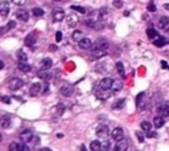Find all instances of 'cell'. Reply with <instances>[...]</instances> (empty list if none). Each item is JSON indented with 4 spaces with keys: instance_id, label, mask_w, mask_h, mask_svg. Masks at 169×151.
Here are the masks:
<instances>
[{
    "instance_id": "obj_1",
    "label": "cell",
    "mask_w": 169,
    "mask_h": 151,
    "mask_svg": "<svg viewBox=\"0 0 169 151\" xmlns=\"http://www.w3.org/2000/svg\"><path fill=\"white\" fill-rule=\"evenodd\" d=\"M8 86H10L11 90L16 91L19 90V89H21L24 86V81L21 78H17V77H13V78L10 80V82H8Z\"/></svg>"
},
{
    "instance_id": "obj_2",
    "label": "cell",
    "mask_w": 169,
    "mask_h": 151,
    "mask_svg": "<svg viewBox=\"0 0 169 151\" xmlns=\"http://www.w3.org/2000/svg\"><path fill=\"white\" fill-rule=\"evenodd\" d=\"M90 49L93 52H95V51H106V49H108V42H107L106 40L100 39V40H98L95 44H91Z\"/></svg>"
},
{
    "instance_id": "obj_3",
    "label": "cell",
    "mask_w": 169,
    "mask_h": 151,
    "mask_svg": "<svg viewBox=\"0 0 169 151\" xmlns=\"http://www.w3.org/2000/svg\"><path fill=\"white\" fill-rule=\"evenodd\" d=\"M114 81H115V80H112L111 77H104V78H102L99 81L98 86H99V88H102V89H111Z\"/></svg>"
},
{
    "instance_id": "obj_4",
    "label": "cell",
    "mask_w": 169,
    "mask_h": 151,
    "mask_svg": "<svg viewBox=\"0 0 169 151\" xmlns=\"http://www.w3.org/2000/svg\"><path fill=\"white\" fill-rule=\"evenodd\" d=\"M95 95H97L99 100H108L110 97H111V91H108V89H102L99 88L97 91H95Z\"/></svg>"
},
{
    "instance_id": "obj_5",
    "label": "cell",
    "mask_w": 169,
    "mask_h": 151,
    "mask_svg": "<svg viewBox=\"0 0 169 151\" xmlns=\"http://www.w3.org/2000/svg\"><path fill=\"white\" fill-rule=\"evenodd\" d=\"M36 41H37V35H36L35 32H32V33H29L28 36L25 37V45L27 47H30V48H33L35 47V44H36Z\"/></svg>"
},
{
    "instance_id": "obj_6",
    "label": "cell",
    "mask_w": 169,
    "mask_h": 151,
    "mask_svg": "<svg viewBox=\"0 0 169 151\" xmlns=\"http://www.w3.org/2000/svg\"><path fill=\"white\" fill-rule=\"evenodd\" d=\"M111 138L114 141H120V139H123L124 138V132H123V130L120 127H115L114 130L111 131Z\"/></svg>"
},
{
    "instance_id": "obj_7",
    "label": "cell",
    "mask_w": 169,
    "mask_h": 151,
    "mask_svg": "<svg viewBox=\"0 0 169 151\" xmlns=\"http://www.w3.org/2000/svg\"><path fill=\"white\" fill-rule=\"evenodd\" d=\"M60 91H61V94H62L63 97L69 98V97H72L73 95V93H74V89H73V86H70V85H63Z\"/></svg>"
},
{
    "instance_id": "obj_8",
    "label": "cell",
    "mask_w": 169,
    "mask_h": 151,
    "mask_svg": "<svg viewBox=\"0 0 169 151\" xmlns=\"http://www.w3.org/2000/svg\"><path fill=\"white\" fill-rule=\"evenodd\" d=\"M32 138H33V134L30 130H24L20 134V141L23 142V143H28V142L32 141Z\"/></svg>"
},
{
    "instance_id": "obj_9",
    "label": "cell",
    "mask_w": 169,
    "mask_h": 151,
    "mask_svg": "<svg viewBox=\"0 0 169 151\" xmlns=\"http://www.w3.org/2000/svg\"><path fill=\"white\" fill-rule=\"evenodd\" d=\"M40 91H41V84L40 82H35V84H32L29 89V93L32 97H36V95L40 94Z\"/></svg>"
},
{
    "instance_id": "obj_10",
    "label": "cell",
    "mask_w": 169,
    "mask_h": 151,
    "mask_svg": "<svg viewBox=\"0 0 169 151\" xmlns=\"http://www.w3.org/2000/svg\"><path fill=\"white\" fill-rule=\"evenodd\" d=\"M10 13V4L7 1H1L0 3V15L3 17H7Z\"/></svg>"
},
{
    "instance_id": "obj_11",
    "label": "cell",
    "mask_w": 169,
    "mask_h": 151,
    "mask_svg": "<svg viewBox=\"0 0 169 151\" xmlns=\"http://www.w3.org/2000/svg\"><path fill=\"white\" fill-rule=\"evenodd\" d=\"M127 149H128V142L124 141V139L118 141V143H116L115 147H114V150L115 151H125Z\"/></svg>"
},
{
    "instance_id": "obj_12",
    "label": "cell",
    "mask_w": 169,
    "mask_h": 151,
    "mask_svg": "<svg viewBox=\"0 0 169 151\" xmlns=\"http://www.w3.org/2000/svg\"><path fill=\"white\" fill-rule=\"evenodd\" d=\"M159 27L164 30V32L169 33V17H161L159 21Z\"/></svg>"
},
{
    "instance_id": "obj_13",
    "label": "cell",
    "mask_w": 169,
    "mask_h": 151,
    "mask_svg": "<svg viewBox=\"0 0 169 151\" xmlns=\"http://www.w3.org/2000/svg\"><path fill=\"white\" fill-rule=\"evenodd\" d=\"M16 17L19 20H21V21H28L29 13H28V11H27V10H19L16 12Z\"/></svg>"
},
{
    "instance_id": "obj_14",
    "label": "cell",
    "mask_w": 169,
    "mask_h": 151,
    "mask_svg": "<svg viewBox=\"0 0 169 151\" xmlns=\"http://www.w3.org/2000/svg\"><path fill=\"white\" fill-rule=\"evenodd\" d=\"M65 19V12L62 10H54L53 12V20L54 21H62Z\"/></svg>"
},
{
    "instance_id": "obj_15",
    "label": "cell",
    "mask_w": 169,
    "mask_h": 151,
    "mask_svg": "<svg viewBox=\"0 0 169 151\" xmlns=\"http://www.w3.org/2000/svg\"><path fill=\"white\" fill-rule=\"evenodd\" d=\"M79 48L81 49H90V47H91V40L90 39H87V37H85V39H81L79 40Z\"/></svg>"
},
{
    "instance_id": "obj_16",
    "label": "cell",
    "mask_w": 169,
    "mask_h": 151,
    "mask_svg": "<svg viewBox=\"0 0 169 151\" xmlns=\"http://www.w3.org/2000/svg\"><path fill=\"white\" fill-rule=\"evenodd\" d=\"M108 127H107L106 125H102V126H99V127L97 129V135L98 137H106V135H108Z\"/></svg>"
},
{
    "instance_id": "obj_17",
    "label": "cell",
    "mask_w": 169,
    "mask_h": 151,
    "mask_svg": "<svg viewBox=\"0 0 169 151\" xmlns=\"http://www.w3.org/2000/svg\"><path fill=\"white\" fill-rule=\"evenodd\" d=\"M0 123H1L3 129H10L11 127V119L8 115H1L0 117Z\"/></svg>"
},
{
    "instance_id": "obj_18",
    "label": "cell",
    "mask_w": 169,
    "mask_h": 151,
    "mask_svg": "<svg viewBox=\"0 0 169 151\" xmlns=\"http://www.w3.org/2000/svg\"><path fill=\"white\" fill-rule=\"evenodd\" d=\"M157 113L164 117H169V105H161L160 107H157Z\"/></svg>"
},
{
    "instance_id": "obj_19",
    "label": "cell",
    "mask_w": 169,
    "mask_h": 151,
    "mask_svg": "<svg viewBox=\"0 0 169 151\" xmlns=\"http://www.w3.org/2000/svg\"><path fill=\"white\" fill-rule=\"evenodd\" d=\"M24 144L19 143V142H13V143L10 144V151H23Z\"/></svg>"
},
{
    "instance_id": "obj_20",
    "label": "cell",
    "mask_w": 169,
    "mask_h": 151,
    "mask_svg": "<svg viewBox=\"0 0 169 151\" xmlns=\"http://www.w3.org/2000/svg\"><path fill=\"white\" fill-rule=\"evenodd\" d=\"M17 68H19V70H21V72H24V73L30 72V65H28L27 62H21V61H19Z\"/></svg>"
},
{
    "instance_id": "obj_21",
    "label": "cell",
    "mask_w": 169,
    "mask_h": 151,
    "mask_svg": "<svg viewBox=\"0 0 169 151\" xmlns=\"http://www.w3.org/2000/svg\"><path fill=\"white\" fill-rule=\"evenodd\" d=\"M147 36H148L149 39L155 40V39H157V37H159V33H157V30H156V29L148 28V29H147Z\"/></svg>"
},
{
    "instance_id": "obj_22",
    "label": "cell",
    "mask_w": 169,
    "mask_h": 151,
    "mask_svg": "<svg viewBox=\"0 0 169 151\" xmlns=\"http://www.w3.org/2000/svg\"><path fill=\"white\" fill-rule=\"evenodd\" d=\"M90 150H93V151L102 150V143H100L99 141H93L91 142V144H90Z\"/></svg>"
},
{
    "instance_id": "obj_23",
    "label": "cell",
    "mask_w": 169,
    "mask_h": 151,
    "mask_svg": "<svg viewBox=\"0 0 169 151\" xmlns=\"http://www.w3.org/2000/svg\"><path fill=\"white\" fill-rule=\"evenodd\" d=\"M168 40H164L162 37H157V39H155V41H153V44L156 45V47H159V48H161V47H164L165 44H168Z\"/></svg>"
},
{
    "instance_id": "obj_24",
    "label": "cell",
    "mask_w": 169,
    "mask_h": 151,
    "mask_svg": "<svg viewBox=\"0 0 169 151\" xmlns=\"http://www.w3.org/2000/svg\"><path fill=\"white\" fill-rule=\"evenodd\" d=\"M52 65H53V61H52V58H44V60L41 61V68H44V69H49Z\"/></svg>"
},
{
    "instance_id": "obj_25",
    "label": "cell",
    "mask_w": 169,
    "mask_h": 151,
    "mask_svg": "<svg viewBox=\"0 0 169 151\" xmlns=\"http://www.w3.org/2000/svg\"><path fill=\"white\" fill-rule=\"evenodd\" d=\"M37 77L41 80H48L49 78V72L48 69H44V68H41V70L37 73Z\"/></svg>"
},
{
    "instance_id": "obj_26",
    "label": "cell",
    "mask_w": 169,
    "mask_h": 151,
    "mask_svg": "<svg viewBox=\"0 0 169 151\" xmlns=\"http://www.w3.org/2000/svg\"><path fill=\"white\" fill-rule=\"evenodd\" d=\"M17 58H19V61H21V62H27L28 56H27V53L24 51H19L17 52Z\"/></svg>"
},
{
    "instance_id": "obj_27",
    "label": "cell",
    "mask_w": 169,
    "mask_h": 151,
    "mask_svg": "<svg viewBox=\"0 0 169 151\" xmlns=\"http://www.w3.org/2000/svg\"><path fill=\"white\" fill-rule=\"evenodd\" d=\"M153 125H155V127H161L162 125H164V118H161V117H156L155 119H153Z\"/></svg>"
},
{
    "instance_id": "obj_28",
    "label": "cell",
    "mask_w": 169,
    "mask_h": 151,
    "mask_svg": "<svg viewBox=\"0 0 169 151\" xmlns=\"http://www.w3.org/2000/svg\"><path fill=\"white\" fill-rule=\"evenodd\" d=\"M122 89V84L119 81H114V84H112V88H111V90H112V93H118L119 90Z\"/></svg>"
},
{
    "instance_id": "obj_29",
    "label": "cell",
    "mask_w": 169,
    "mask_h": 151,
    "mask_svg": "<svg viewBox=\"0 0 169 151\" xmlns=\"http://www.w3.org/2000/svg\"><path fill=\"white\" fill-rule=\"evenodd\" d=\"M140 126H141V129L143 130H145V131H149L151 129H152V123L148 122V121H143L140 123Z\"/></svg>"
},
{
    "instance_id": "obj_30",
    "label": "cell",
    "mask_w": 169,
    "mask_h": 151,
    "mask_svg": "<svg viewBox=\"0 0 169 151\" xmlns=\"http://www.w3.org/2000/svg\"><path fill=\"white\" fill-rule=\"evenodd\" d=\"M116 70H118V73H119V74H120L122 77L125 76V73H124V66H123L122 62H116Z\"/></svg>"
},
{
    "instance_id": "obj_31",
    "label": "cell",
    "mask_w": 169,
    "mask_h": 151,
    "mask_svg": "<svg viewBox=\"0 0 169 151\" xmlns=\"http://www.w3.org/2000/svg\"><path fill=\"white\" fill-rule=\"evenodd\" d=\"M124 105H125V100H119L114 105V109H122V107H124Z\"/></svg>"
},
{
    "instance_id": "obj_32",
    "label": "cell",
    "mask_w": 169,
    "mask_h": 151,
    "mask_svg": "<svg viewBox=\"0 0 169 151\" xmlns=\"http://www.w3.org/2000/svg\"><path fill=\"white\" fill-rule=\"evenodd\" d=\"M33 15H35L36 17H40V16H42L44 15V11L41 10V8H33Z\"/></svg>"
},
{
    "instance_id": "obj_33",
    "label": "cell",
    "mask_w": 169,
    "mask_h": 151,
    "mask_svg": "<svg viewBox=\"0 0 169 151\" xmlns=\"http://www.w3.org/2000/svg\"><path fill=\"white\" fill-rule=\"evenodd\" d=\"M102 143V150H110V141H103V142H100Z\"/></svg>"
},
{
    "instance_id": "obj_34",
    "label": "cell",
    "mask_w": 169,
    "mask_h": 151,
    "mask_svg": "<svg viewBox=\"0 0 169 151\" xmlns=\"http://www.w3.org/2000/svg\"><path fill=\"white\" fill-rule=\"evenodd\" d=\"M69 20H72V21H69V23H67V25H70V27L74 25V24L77 23V17L74 16V15H70V16H69Z\"/></svg>"
},
{
    "instance_id": "obj_35",
    "label": "cell",
    "mask_w": 169,
    "mask_h": 151,
    "mask_svg": "<svg viewBox=\"0 0 169 151\" xmlns=\"http://www.w3.org/2000/svg\"><path fill=\"white\" fill-rule=\"evenodd\" d=\"M79 37H82V32L81 30H75V32L73 33V39L77 40V41H79Z\"/></svg>"
},
{
    "instance_id": "obj_36",
    "label": "cell",
    "mask_w": 169,
    "mask_h": 151,
    "mask_svg": "<svg viewBox=\"0 0 169 151\" xmlns=\"http://www.w3.org/2000/svg\"><path fill=\"white\" fill-rule=\"evenodd\" d=\"M147 10H148L149 12H156V5H155V3L151 1L149 4H148V7H147Z\"/></svg>"
},
{
    "instance_id": "obj_37",
    "label": "cell",
    "mask_w": 169,
    "mask_h": 151,
    "mask_svg": "<svg viewBox=\"0 0 169 151\" xmlns=\"http://www.w3.org/2000/svg\"><path fill=\"white\" fill-rule=\"evenodd\" d=\"M114 7L115 8H122L123 7V0H114Z\"/></svg>"
},
{
    "instance_id": "obj_38",
    "label": "cell",
    "mask_w": 169,
    "mask_h": 151,
    "mask_svg": "<svg viewBox=\"0 0 169 151\" xmlns=\"http://www.w3.org/2000/svg\"><path fill=\"white\" fill-rule=\"evenodd\" d=\"M73 10H75V11H78V12H81V13H85L86 10L83 7H78V5H73Z\"/></svg>"
},
{
    "instance_id": "obj_39",
    "label": "cell",
    "mask_w": 169,
    "mask_h": 151,
    "mask_svg": "<svg viewBox=\"0 0 169 151\" xmlns=\"http://www.w3.org/2000/svg\"><path fill=\"white\" fill-rule=\"evenodd\" d=\"M61 40H62V32H60V30H58V32L56 33V41L60 42Z\"/></svg>"
},
{
    "instance_id": "obj_40",
    "label": "cell",
    "mask_w": 169,
    "mask_h": 151,
    "mask_svg": "<svg viewBox=\"0 0 169 151\" xmlns=\"http://www.w3.org/2000/svg\"><path fill=\"white\" fill-rule=\"evenodd\" d=\"M135 134H136V137H137V139H139V142H143V141H144V135L141 134L140 131H136Z\"/></svg>"
},
{
    "instance_id": "obj_41",
    "label": "cell",
    "mask_w": 169,
    "mask_h": 151,
    "mask_svg": "<svg viewBox=\"0 0 169 151\" xmlns=\"http://www.w3.org/2000/svg\"><path fill=\"white\" fill-rule=\"evenodd\" d=\"M12 1H13L16 5H24L27 0H12Z\"/></svg>"
},
{
    "instance_id": "obj_42",
    "label": "cell",
    "mask_w": 169,
    "mask_h": 151,
    "mask_svg": "<svg viewBox=\"0 0 169 151\" xmlns=\"http://www.w3.org/2000/svg\"><path fill=\"white\" fill-rule=\"evenodd\" d=\"M1 101H3L4 103H7V105L11 103V98H10V97H1Z\"/></svg>"
},
{
    "instance_id": "obj_43",
    "label": "cell",
    "mask_w": 169,
    "mask_h": 151,
    "mask_svg": "<svg viewBox=\"0 0 169 151\" xmlns=\"http://www.w3.org/2000/svg\"><path fill=\"white\" fill-rule=\"evenodd\" d=\"M62 113H63V106L62 105H60V106H57V114L58 115H61Z\"/></svg>"
},
{
    "instance_id": "obj_44",
    "label": "cell",
    "mask_w": 169,
    "mask_h": 151,
    "mask_svg": "<svg viewBox=\"0 0 169 151\" xmlns=\"http://www.w3.org/2000/svg\"><path fill=\"white\" fill-rule=\"evenodd\" d=\"M15 25H16V24H15V21H10V23H8V25H7V28L8 29H13Z\"/></svg>"
},
{
    "instance_id": "obj_45",
    "label": "cell",
    "mask_w": 169,
    "mask_h": 151,
    "mask_svg": "<svg viewBox=\"0 0 169 151\" xmlns=\"http://www.w3.org/2000/svg\"><path fill=\"white\" fill-rule=\"evenodd\" d=\"M156 135H157V132H155V131H153V132H152V131H149L148 134H147V137H148V138H155Z\"/></svg>"
},
{
    "instance_id": "obj_46",
    "label": "cell",
    "mask_w": 169,
    "mask_h": 151,
    "mask_svg": "<svg viewBox=\"0 0 169 151\" xmlns=\"http://www.w3.org/2000/svg\"><path fill=\"white\" fill-rule=\"evenodd\" d=\"M143 93H140L139 95H137V98H136V103H137V106H139V105H140V100H141V97H143Z\"/></svg>"
},
{
    "instance_id": "obj_47",
    "label": "cell",
    "mask_w": 169,
    "mask_h": 151,
    "mask_svg": "<svg viewBox=\"0 0 169 151\" xmlns=\"http://www.w3.org/2000/svg\"><path fill=\"white\" fill-rule=\"evenodd\" d=\"M161 66H162V68H167V69L169 68V65H168L167 62H165V61H161Z\"/></svg>"
},
{
    "instance_id": "obj_48",
    "label": "cell",
    "mask_w": 169,
    "mask_h": 151,
    "mask_svg": "<svg viewBox=\"0 0 169 151\" xmlns=\"http://www.w3.org/2000/svg\"><path fill=\"white\" fill-rule=\"evenodd\" d=\"M49 48H50V51H52V52H54V51H56V49H57L56 45H50V47H49Z\"/></svg>"
},
{
    "instance_id": "obj_49",
    "label": "cell",
    "mask_w": 169,
    "mask_h": 151,
    "mask_svg": "<svg viewBox=\"0 0 169 151\" xmlns=\"http://www.w3.org/2000/svg\"><path fill=\"white\" fill-rule=\"evenodd\" d=\"M3 68H4V62H3V61H0V70H1Z\"/></svg>"
},
{
    "instance_id": "obj_50",
    "label": "cell",
    "mask_w": 169,
    "mask_h": 151,
    "mask_svg": "<svg viewBox=\"0 0 169 151\" xmlns=\"http://www.w3.org/2000/svg\"><path fill=\"white\" fill-rule=\"evenodd\" d=\"M164 8H165L167 11H169V4H164Z\"/></svg>"
},
{
    "instance_id": "obj_51",
    "label": "cell",
    "mask_w": 169,
    "mask_h": 151,
    "mask_svg": "<svg viewBox=\"0 0 169 151\" xmlns=\"http://www.w3.org/2000/svg\"><path fill=\"white\" fill-rule=\"evenodd\" d=\"M79 149H81V150H82V151H85V150H86V147H85V146H83V144H82V146H81V147H79Z\"/></svg>"
},
{
    "instance_id": "obj_52",
    "label": "cell",
    "mask_w": 169,
    "mask_h": 151,
    "mask_svg": "<svg viewBox=\"0 0 169 151\" xmlns=\"http://www.w3.org/2000/svg\"><path fill=\"white\" fill-rule=\"evenodd\" d=\"M1 139H3V137H1V134H0V142H1Z\"/></svg>"
}]
</instances>
